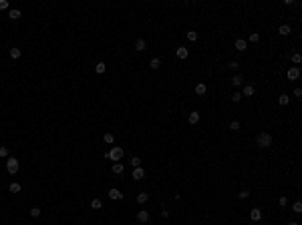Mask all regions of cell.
Listing matches in <instances>:
<instances>
[{
    "instance_id": "cell-1",
    "label": "cell",
    "mask_w": 302,
    "mask_h": 225,
    "mask_svg": "<svg viewBox=\"0 0 302 225\" xmlns=\"http://www.w3.org/2000/svg\"><path fill=\"white\" fill-rule=\"evenodd\" d=\"M256 143H258L260 147H264V149H266V147L272 145V135H270V133H260V135L256 137Z\"/></svg>"
},
{
    "instance_id": "cell-2",
    "label": "cell",
    "mask_w": 302,
    "mask_h": 225,
    "mask_svg": "<svg viewBox=\"0 0 302 225\" xmlns=\"http://www.w3.org/2000/svg\"><path fill=\"white\" fill-rule=\"evenodd\" d=\"M105 157H107V159H113L115 163H119V161L123 159V149H121V147H113V149L105 155Z\"/></svg>"
},
{
    "instance_id": "cell-3",
    "label": "cell",
    "mask_w": 302,
    "mask_h": 225,
    "mask_svg": "<svg viewBox=\"0 0 302 225\" xmlns=\"http://www.w3.org/2000/svg\"><path fill=\"white\" fill-rule=\"evenodd\" d=\"M18 167H20V163L16 161V157H8V161H6V171L10 173V175H14V173L18 171Z\"/></svg>"
},
{
    "instance_id": "cell-4",
    "label": "cell",
    "mask_w": 302,
    "mask_h": 225,
    "mask_svg": "<svg viewBox=\"0 0 302 225\" xmlns=\"http://www.w3.org/2000/svg\"><path fill=\"white\" fill-rule=\"evenodd\" d=\"M286 76H288V80H296L300 76V68H298V66H290L288 70H286Z\"/></svg>"
},
{
    "instance_id": "cell-5",
    "label": "cell",
    "mask_w": 302,
    "mask_h": 225,
    "mask_svg": "<svg viewBox=\"0 0 302 225\" xmlns=\"http://www.w3.org/2000/svg\"><path fill=\"white\" fill-rule=\"evenodd\" d=\"M175 54H177V58H181V60H185L189 56V50L185 46H177L175 48Z\"/></svg>"
},
{
    "instance_id": "cell-6",
    "label": "cell",
    "mask_w": 302,
    "mask_h": 225,
    "mask_svg": "<svg viewBox=\"0 0 302 225\" xmlns=\"http://www.w3.org/2000/svg\"><path fill=\"white\" fill-rule=\"evenodd\" d=\"M109 197L115 199V201H119V199H123V193H121L119 189H115V187H113V189H109Z\"/></svg>"
},
{
    "instance_id": "cell-7",
    "label": "cell",
    "mask_w": 302,
    "mask_h": 225,
    "mask_svg": "<svg viewBox=\"0 0 302 225\" xmlns=\"http://www.w3.org/2000/svg\"><path fill=\"white\" fill-rule=\"evenodd\" d=\"M143 177H145V171H143L141 167H135V169H133V179H135V181H141Z\"/></svg>"
},
{
    "instance_id": "cell-8",
    "label": "cell",
    "mask_w": 302,
    "mask_h": 225,
    "mask_svg": "<svg viewBox=\"0 0 302 225\" xmlns=\"http://www.w3.org/2000/svg\"><path fill=\"white\" fill-rule=\"evenodd\" d=\"M250 219H252V221H260L262 219V211L258 209V207H254V209L250 211Z\"/></svg>"
},
{
    "instance_id": "cell-9",
    "label": "cell",
    "mask_w": 302,
    "mask_h": 225,
    "mask_svg": "<svg viewBox=\"0 0 302 225\" xmlns=\"http://www.w3.org/2000/svg\"><path fill=\"white\" fill-rule=\"evenodd\" d=\"M137 221H141V223H147V221H149V213L145 211V209H141V211L137 213Z\"/></svg>"
},
{
    "instance_id": "cell-10",
    "label": "cell",
    "mask_w": 302,
    "mask_h": 225,
    "mask_svg": "<svg viewBox=\"0 0 302 225\" xmlns=\"http://www.w3.org/2000/svg\"><path fill=\"white\" fill-rule=\"evenodd\" d=\"M246 46H248V42H246L244 38H238V40H236V50L244 52V50H246Z\"/></svg>"
},
{
    "instance_id": "cell-11",
    "label": "cell",
    "mask_w": 302,
    "mask_h": 225,
    "mask_svg": "<svg viewBox=\"0 0 302 225\" xmlns=\"http://www.w3.org/2000/svg\"><path fill=\"white\" fill-rule=\"evenodd\" d=\"M188 121L191 123V125H195V123H200V112L197 111H194V112H189V117H188Z\"/></svg>"
},
{
    "instance_id": "cell-12",
    "label": "cell",
    "mask_w": 302,
    "mask_h": 225,
    "mask_svg": "<svg viewBox=\"0 0 302 225\" xmlns=\"http://www.w3.org/2000/svg\"><path fill=\"white\" fill-rule=\"evenodd\" d=\"M20 16H22V12H20L18 8H12V10L8 12V18H12V20H18Z\"/></svg>"
},
{
    "instance_id": "cell-13",
    "label": "cell",
    "mask_w": 302,
    "mask_h": 225,
    "mask_svg": "<svg viewBox=\"0 0 302 225\" xmlns=\"http://www.w3.org/2000/svg\"><path fill=\"white\" fill-rule=\"evenodd\" d=\"M105 70H107V64H105V62H97V64H95V73L97 74H103Z\"/></svg>"
},
{
    "instance_id": "cell-14",
    "label": "cell",
    "mask_w": 302,
    "mask_h": 225,
    "mask_svg": "<svg viewBox=\"0 0 302 225\" xmlns=\"http://www.w3.org/2000/svg\"><path fill=\"white\" fill-rule=\"evenodd\" d=\"M123 169H125V167H123V163H113V173H115V175H121V173H123Z\"/></svg>"
},
{
    "instance_id": "cell-15",
    "label": "cell",
    "mask_w": 302,
    "mask_h": 225,
    "mask_svg": "<svg viewBox=\"0 0 302 225\" xmlns=\"http://www.w3.org/2000/svg\"><path fill=\"white\" fill-rule=\"evenodd\" d=\"M242 94H244V97H252V94H254V86H252V85L244 86V91H242Z\"/></svg>"
},
{
    "instance_id": "cell-16",
    "label": "cell",
    "mask_w": 302,
    "mask_h": 225,
    "mask_svg": "<svg viewBox=\"0 0 302 225\" xmlns=\"http://www.w3.org/2000/svg\"><path fill=\"white\" fill-rule=\"evenodd\" d=\"M278 32H280L282 36H288V34H290V26H288V24H282V26L278 28Z\"/></svg>"
},
{
    "instance_id": "cell-17",
    "label": "cell",
    "mask_w": 302,
    "mask_h": 225,
    "mask_svg": "<svg viewBox=\"0 0 302 225\" xmlns=\"http://www.w3.org/2000/svg\"><path fill=\"white\" fill-rule=\"evenodd\" d=\"M135 50H139V52H141V50H145V40H143V38H139L137 42H135Z\"/></svg>"
},
{
    "instance_id": "cell-18",
    "label": "cell",
    "mask_w": 302,
    "mask_h": 225,
    "mask_svg": "<svg viewBox=\"0 0 302 225\" xmlns=\"http://www.w3.org/2000/svg\"><path fill=\"white\" fill-rule=\"evenodd\" d=\"M206 91H208V88H206V85H203V82L195 85V93H197V94H206Z\"/></svg>"
},
{
    "instance_id": "cell-19",
    "label": "cell",
    "mask_w": 302,
    "mask_h": 225,
    "mask_svg": "<svg viewBox=\"0 0 302 225\" xmlns=\"http://www.w3.org/2000/svg\"><path fill=\"white\" fill-rule=\"evenodd\" d=\"M20 54H22V50H20V48H16V46L10 48V56H12V58H20Z\"/></svg>"
},
{
    "instance_id": "cell-20",
    "label": "cell",
    "mask_w": 302,
    "mask_h": 225,
    "mask_svg": "<svg viewBox=\"0 0 302 225\" xmlns=\"http://www.w3.org/2000/svg\"><path fill=\"white\" fill-rule=\"evenodd\" d=\"M242 80H244V79H242V74H236L234 79H232V85H234V86H242Z\"/></svg>"
},
{
    "instance_id": "cell-21",
    "label": "cell",
    "mask_w": 302,
    "mask_h": 225,
    "mask_svg": "<svg viewBox=\"0 0 302 225\" xmlns=\"http://www.w3.org/2000/svg\"><path fill=\"white\" fill-rule=\"evenodd\" d=\"M240 127H242V125H240V121H232V123H230V131H234V133H236V131H240Z\"/></svg>"
},
{
    "instance_id": "cell-22",
    "label": "cell",
    "mask_w": 302,
    "mask_h": 225,
    "mask_svg": "<svg viewBox=\"0 0 302 225\" xmlns=\"http://www.w3.org/2000/svg\"><path fill=\"white\" fill-rule=\"evenodd\" d=\"M278 103H280V105H288L290 97H288V94H280V97H278Z\"/></svg>"
},
{
    "instance_id": "cell-23",
    "label": "cell",
    "mask_w": 302,
    "mask_h": 225,
    "mask_svg": "<svg viewBox=\"0 0 302 225\" xmlns=\"http://www.w3.org/2000/svg\"><path fill=\"white\" fill-rule=\"evenodd\" d=\"M147 199H149V193H139L137 195V203H145Z\"/></svg>"
},
{
    "instance_id": "cell-24",
    "label": "cell",
    "mask_w": 302,
    "mask_h": 225,
    "mask_svg": "<svg viewBox=\"0 0 302 225\" xmlns=\"http://www.w3.org/2000/svg\"><path fill=\"white\" fill-rule=\"evenodd\" d=\"M8 189H10L12 193H20V189H22V187H20V183H10V187H8Z\"/></svg>"
},
{
    "instance_id": "cell-25",
    "label": "cell",
    "mask_w": 302,
    "mask_h": 225,
    "mask_svg": "<svg viewBox=\"0 0 302 225\" xmlns=\"http://www.w3.org/2000/svg\"><path fill=\"white\" fill-rule=\"evenodd\" d=\"M149 66H151V68H159V66H161V60H159V58H151Z\"/></svg>"
},
{
    "instance_id": "cell-26",
    "label": "cell",
    "mask_w": 302,
    "mask_h": 225,
    "mask_svg": "<svg viewBox=\"0 0 302 225\" xmlns=\"http://www.w3.org/2000/svg\"><path fill=\"white\" fill-rule=\"evenodd\" d=\"M292 211H294V213H302V203H300V201H296L294 205H292Z\"/></svg>"
},
{
    "instance_id": "cell-27",
    "label": "cell",
    "mask_w": 302,
    "mask_h": 225,
    "mask_svg": "<svg viewBox=\"0 0 302 225\" xmlns=\"http://www.w3.org/2000/svg\"><path fill=\"white\" fill-rule=\"evenodd\" d=\"M101 205H103L101 199H93V201H91V207H93V209H101Z\"/></svg>"
},
{
    "instance_id": "cell-28",
    "label": "cell",
    "mask_w": 302,
    "mask_h": 225,
    "mask_svg": "<svg viewBox=\"0 0 302 225\" xmlns=\"http://www.w3.org/2000/svg\"><path fill=\"white\" fill-rule=\"evenodd\" d=\"M292 62H294V64H300V62H302V56H300L298 52H294V54H292Z\"/></svg>"
},
{
    "instance_id": "cell-29",
    "label": "cell",
    "mask_w": 302,
    "mask_h": 225,
    "mask_svg": "<svg viewBox=\"0 0 302 225\" xmlns=\"http://www.w3.org/2000/svg\"><path fill=\"white\" fill-rule=\"evenodd\" d=\"M188 40H191V42L197 40V32H195V30H189V32H188Z\"/></svg>"
},
{
    "instance_id": "cell-30",
    "label": "cell",
    "mask_w": 302,
    "mask_h": 225,
    "mask_svg": "<svg viewBox=\"0 0 302 225\" xmlns=\"http://www.w3.org/2000/svg\"><path fill=\"white\" fill-rule=\"evenodd\" d=\"M103 139H105V143L111 145V143H113V133H105V137H103Z\"/></svg>"
},
{
    "instance_id": "cell-31",
    "label": "cell",
    "mask_w": 302,
    "mask_h": 225,
    "mask_svg": "<svg viewBox=\"0 0 302 225\" xmlns=\"http://www.w3.org/2000/svg\"><path fill=\"white\" fill-rule=\"evenodd\" d=\"M258 40H260V34H258V32L250 34V42H258Z\"/></svg>"
},
{
    "instance_id": "cell-32",
    "label": "cell",
    "mask_w": 302,
    "mask_h": 225,
    "mask_svg": "<svg viewBox=\"0 0 302 225\" xmlns=\"http://www.w3.org/2000/svg\"><path fill=\"white\" fill-rule=\"evenodd\" d=\"M0 157H8V149L4 145H0Z\"/></svg>"
},
{
    "instance_id": "cell-33",
    "label": "cell",
    "mask_w": 302,
    "mask_h": 225,
    "mask_svg": "<svg viewBox=\"0 0 302 225\" xmlns=\"http://www.w3.org/2000/svg\"><path fill=\"white\" fill-rule=\"evenodd\" d=\"M232 100H234V103H240V100H242V93H234V94H232Z\"/></svg>"
},
{
    "instance_id": "cell-34",
    "label": "cell",
    "mask_w": 302,
    "mask_h": 225,
    "mask_svg": "<svg viewBox=\"0 0 302 225\" xmlns=\"http://www.w3.org/2000/svg\"><path fill=\"white\" fill-rule=\"evenodd\" d=\"M131 165H133V167H141V159H139V157H133V159H131Z\"/></svg>"
},
{
    "instance_id": "cell-35",
    "label": "cell",
    "mask_w": 302,
    "mask_h": 225,
    "mask_svg": "<svg viewBox=\"0 0 302 225\" xmlns=\"http://www.w3.org/2000/svg\"><path fill=\"white\" fill-rule=\"evenodd\" d=\"M278 205H280V207H286V205H288V199H286V197H280V199H278Z\"/></svg>"
},
{
    "instance_id": "cell-36",
    "label": "cell",
    "mask_w": 302,
    "mask_h": 225,
    "mask_svg": "<svg viewBox=\"0 0 302 225\" xmlns=\"http://www.w3.org/2000/svg\"><path fill=\"white\" fill-rule=\"evenodd\" d=\"M30 215H32V217H38V215H40V209H38V207H32V209H30Z\"/></svg>"
},
{
    "instance_id": "cell-37",
    "label": "cell",
    "mask_w": 302,
    "mask_h": 225,
    "mask_svg": "<svg viewBox=\"0 0 302 225\" xmlns=\"http://www.w3.org/2000/svg\"><path fill=\"white\" fill-rule=\"evenodd\" d=\"M230 68H232V70H236V68H238V66H240V62H238V60H232V62H230Z\"/></svg>"
},
{
    "instance_id": "cell-38",
    "label": "cell",
    "mask_w": 302,
    "mask_h": 225,
    "mask_svg": "<svg viewBox=\"0 0 302 225\" xmlns=\"http://www.w3.org/2000/svg\"><path fill=\"white\" fill-rule=\"evenodd\" d=\"M248 195H250L248 191H242V193H238V199H248Z\"/></svg>"
},
{
    "instance_id": "cell-39",
    "label": "cell",
    "mask_w": 302,
    "mask_h": 225,
    "mask_svg": "<svg viewBox=\"0 0 302 225\" xmlns=\"http://www.w3.org/2000/svg\"><path fill=\"white\" fill-rule=\"evenodd\" d=\"M8 8V2L6 0H0V10H6Z\"/></svg>"
},
{
    "instance_id": "cell-40",
    "label": "cell",
    "mask_w": 302,
    "mask_h": 225,
    "mask_svg": "<svg viewBox=\"0 0 302 225\" xmlns=\"http://www.w3.org/2000/svg\"><path fill=\"white\" fill-rule=\"evenodd\" d=\"M292 94H294V97H302V88H294V93H292Z\"/></svg>"
},
{
    "instance_id": "cell-41",
    "label": "cell",
    "mask_w": 302,
    "mask_h": 225,
    "mask_svg": "<svg viewBox=\"0 0 302 225\" xmlns=\"http://www.w3.org/2000/svg\"><path fill=\"white\" fill-rule=\"evenodd\" d=\"M288 225H298V223H296V221H290V223Z\"/></svg>"
}]
</instances>
